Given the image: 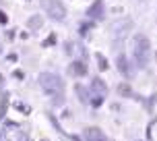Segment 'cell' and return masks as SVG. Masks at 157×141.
Masks as SVG:
<instances>
[{"label": "cell", "mask_w": 157, "mask_h": 141, "mask_svg": "<svg viewBox=\"0 0 157 141\" xmlns=\"http://www.w3.org/2000/svg\"><path fill=\"white\" fill-rule=\"evenodd\" d=\"M89 15L91 17H99L101 15V2H95L93 8H89Z\"/></svg>", "instance_id": "obj_6"}, {"label": "cell", "mask_w": 157, "mask_h": 141, "mask_svg": "<svg viewBox=\"0 0 157 141\" xmlns=\"http://www.w3.org/2000/svg\"><path fill=\"white\" fill-rule=\"evenodd\" d=\"M0 21H2V23L6 21V17H4V13H0Z\"/></svg>", "instance_id": "obj_10"}, {"label": "cell", "mask_w": 157, "mask_h": 141, "mask_svg": "<svg viewBox=\"0 0 157 141\" xmlns=\"http://www.w3.org/2000/svg\"><path fill=\"white\" fill-rule=\"evenodd\" d=\"M39 83H41V87L46 89L48 94H60L64 89L62 79L58 77V75H54V73H44L39 77Z\"/></svg>", "instance_id": "obj_2"}, {"label": "cell", "mask_w": 157, "mask_h": 141, "mask_svg": "<svg viewBox=\"0 0 157 141\" xmlns=\"http://www.w3.org/2000/svg\"><path fill=\"white\" fill-rule=\"evenodd\" d=\"M134 56H136V62L141 64V66H145V64L149 62V39L145 38V35H136V39H134Z\"/></svg>", "instance_id": "obj_1"}, {"label": "cell", "mask_w": 157, "mask_h": 141, "mask_svg": "<svg viewBox=\"0 0 157 141\" xmlns=\"http://www.w3.org/2000/svg\"><path fill=\"white\" fill-rule=\"evenodd\" d=\"M41 4L46 8V13L52 19H64L66 15V8L62 6V2H58V0H41Z\"/></svg>", "instance_id": "obj_3"}, {"label": "cell", "mask_w": 157, "mask_h": 141, "mask_svg": "<svg viewBox=\"0 0 157 141\" xmlns=\"http://www.w3.org/2000/svg\"><path fill=\"white\" fill-rule=\"evenodd\" d=\"M68 73L75 75V77H81V75H85V73H87V66L83 62H72L71 66H68Z\"/></svg>", "instance_id": "obj_5"}, {"label": "cell", "mask_w": 157, "mask_h": 141, "mask_svg": "<svg viewBox=\"0 0 157 141\" xmlns=\"http://www.w3.org/2000/svg\"><path fill=\"white\" fill-rule=\"evenodd\" d=\"M99 66H101V69H105V66H108V64H105V60H103L101 56H99Z\"/></svg>", "instance_id": "obj_9"}, {"label": "cell", "mask_w": 157, "mask_h": 141, "mask_svg": "<svg viewBox=\"0 0 157 141\" xmlns=\"http://www.w3.org/2000/svg\"><path fill=\"white\" fill-rule=\"evenodd\" d=\"M39 25V17H33L31 19V27H37Z\"/></svg>", "instance_id": "obj_8"}, {"label": "cell", "mask_w": 157, "mask_h": 141, "mask_svg": "<svg viewBox=\"0 0 157 141\" xmlns=\"http://www.w3.org/2000/svg\"><path fill=\"white\" fill-rule=\"evenodd\" d=\"M85 139L87 141H108L99 129H87L85 131Z\"/></svg>", "instance_id": "obj_4"}, {"label": "cell", "mask_w": 157, "mask_h": 141, "mask_svg": "<svg viewBox=\"0 0 157 141\" xmlns=\"http://www.w3.org/2000/svg\"><path fill=\"white\" fill-rule=\"evenodd\" d=\"M118 66H120V70H122V73H128V64H126V60L122 58V56L118 58Z\"/></svg>", "instance_id": "obj_7"}]
</instances>
